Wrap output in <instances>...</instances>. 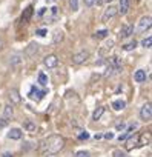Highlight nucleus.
Returning <instances> with one entry per match:
<instances>
[{
    "label": "nucleus",
    "instance_id": "f257e3e1",
    "mask_svg": "<svg viewBox=\"0 0 152 157\" xmlns=\"http://www.w3.org/2000/svg\"><path fill=\"white\" fill-rule=\"evenodd\" d=\"M65 146V139L61 136H57V134H52L49 136L46 140L42 142V146H40V151L43 155H52V154H57L63 149Z\"/></svg>",
    "mask_w": 152,
    "mask_h": 157
},
{
    "label": "nucleus",
    "instance_id": "f03ea898",
    "mask_svg": "<svg viewBox=\"0 0 152 157\" xmlns=\"http://www.w3.org/2000/svg\"><path fill=\"white\" fill-rule=\"evenodd\" d=\"M140 119H141L143 122H149V120L152 119V105H150V102H147V103H144V105L141 106Z\"/></svg>",
    "mask_w": 152,
    "mask_h": 157
},
{
    "label": "nucleus",
    "instance_id": "7ed1b4c3",
    "mask_svg": "<svg viewBox=\"0 0 152 157\" xmlns=\"http://www.w3.org/2000/svg\"><path fill=\"white\" fill-rule=\"evenodd\" d=\"M88 59H89V51L82 49V51L75 52V54L72 56V63H75V65H82V63H85Z\"/></svg>",
    "mask_w": 152,
    "mask_h": 157
},
{
    "label": "nucleus",
    "instance_id": "20e7f679",
    "mask_svg": "<svg viewBox=\"0 0 152 157\" xmlns=\"http://www.w3.org/2000/svg\"><path fill=\"white\" fill-rule=\"evenodd\" d=\"M117 6H114V5H109L106 10H105V13H103V16H102V22H105V23H108L111 19H114L115 16H117Z\"/></svg>",
    "mask_w": 152,
    "mask_h": 157
},
{
    "label": "nucleus",
    "instance_id": "39448f33",
    "mask_svg": "<svg viewBox=\"0 0 152 157\" xmlns=\"http://www.w3.org/2000/svg\"><path fill=\"white\" fill-rule=\"evenodd\" d=\"M29 99L31 100H35V102H40L45 96H46V91L45 90H39V88H35V86H32L31 88V91H29Z\"/></svg>",
    "mask_w": 152,
    "mask_h": 157
},
{
    "label": "nucleus",
    "instance_id": "423d86ee",
    "mask_svg": "<svg viewBox=\"0 0 152 157\" xmlns=\"http://www.w3.org/2000/svg\"><path fill=\"white\" fill-rule=\"evenodd\" d=\"M150 22H152V19H150V16H144V17H141V19H140V22H138V26H137V31H140V33H143V31H146V29H149V28H150Z\"/></svg>",
    "mask_w": 152,
    "mask_h": 157
},
{
    "label": "nucleus",
    "instance_id": "0eeeda50",
    "mask_svg": "<svg viewBox=\"0 0 152 157\" xmlns=\"http://www.w3.org/2000/svg\"><path fill=\"white\" fill-rule=\"evenodd\" d=\"M43 63H45V66H46V68L52 69V68H55V66L58 65V59H57V56H55V54H49V56H46V57H45Z\"/></svg>",
    "mask_w": 152,
    "mask_h": 157
},
{
    "label": "nucleus",
    "instance_id": "6e6552de",
    "mask_svg": "<svg viewBox=\"0 0 152 157\" xmlns=\"http://www.w3.org/2000/svg\"><path fill=\"white\" fill-rule=\"evenodd\" d=\"M8 97H9V100H11V103H14V105H19V103L22 102V97H20V93H19V90H16V88H13V90H9V93H8Z\"/></svg>",
    "mask_w": 152,
    "mask_h": 157
},
{
    "label": "nucleus",
    "instance_id": "1a4fd4ad",
    "mask_svg": "<svg viewBox=\"0 0 152 157\" xmlns=\"http://www.w3.org/2000/svg\"><path fill=\"white\" fill-rule=\"evenodd\" d=\"M132 34H134V28H132V25L126 23V25L121 26V29H120V37H121V39H128V37H131Z\"/></svg>",
    "mask_w": 152,
    "mask_h": 157
},
{
    "label": "nucleus",
    "instance_id": "9d476101",
    "mask_svg": "<svg viewBox=\"0 0 152 157\" xmlns=\"http://www.w3.org/2000/svg\"><path fill=\"white\" fill-rule=\"evenodd\" d=\"M109 65L114 68V71H115V72H121V69H123V66H121V62H120V59H118L117 56H112V57H111V60H109Z\"/></svg>",
    "mask_w": 152,
    "mask_h": 157
},
{
    "label": "nucleus",
    "instance_id": "9b49d317",
    "mask_svg": "<svg viewBox=\"0 0 152 157\" xmlns=\"http://www.w3.org/2000/svg\"><path fill=\"white\" fill-rule=\"evenodd\" d=\"M150 143V134L149 132H143V134H138V145L137 146H146Z\"/></svg>",
    "mask_w": 152,
    "mask_h": 157
},
{
    "label": "nucleus",
    "instance_id": "f8f14e48",
    "mask_svg": "<svg viewBox=\"0 0 152 157\" xmlns=\"http://www.w3.org/2000/svg\"><path fill=\"white\" fill-rule=\"evenodd\" d=\"M32 14H34V8L29 5L28 8H25V11H23V14H22V22H23V23H28V22L31 20Z\"/></svg>",
    "mask_w": 152,
    "mask_h": 157
},
{
    "label": "nucleus",
    "instance_id": "ddd939ff",
    "mask_svg": "<svg viewBox=\"0 0 152 157\" xmlns=\"http://www.w3.org/2000/svg\"><path fill=\"white\" fill-rule=\"evenodd\" d=\"M22 136H23V131H22L20 128H13V129L8 132V137L13 139V140H20Z\"/></svg>",
    "mask_w": 152,
    "mask_h": 157
},
{
    "label": "nucleus",
    "instance_id": "4468645a",
    "mask_svg": "<svg viewBox=\"0 0 152 157\" xmlns=\"http://www.w3.org/2000/svg\"><path fill=\"white\" fill-rule=\"evenodd\" d=\"M137 145H138V134H134L132 137L128 139V142H126V149L131 151V149H134Z\"/></svg>",
    "mask_w": 152,
    "mask_h": 157
},
{
    "label": "nucleus",
    "instance_id": "2eb2a0df",
    "mask_svg": "<svg viewBox=\"0 0 152 157\" xmlns=\"http://www.w3.org/2000/svg\"><path fill=\"white\" fill-rule=\"evenodd\" d=\"M146 71L144 69H138V71H135V74H134V80L135 82H138V83H141V82H146Z\"/></svg>",
    "mask_w": 152,
    "mask_h": 157
},
{
    "label": "nucleus",
    "instance_id": "dca6fc26",
    "mask_svg": "<svg viewBox=\"0 0 152 157\" xmlns=\"http://www.w3.org/2000/svg\"><path fill=\"white\" fill-rule=\"evenodd\" d=\"M128 10H129V0H120V3H118V8H117V11H118L121 16H124V14L128 13Z\"/></svg>",
    "mask_w": 152,
    "mask_h": 157
},
{
    "label": "nucleus",
    "instance_id": "f3484780",
    "mask_svg": "<svg viewBox=\"0 0 152 157\" xmlns=\"http://www.w3.org/2000/svg\"><path fill=\"white\" fill-rule=\"evenodd\" d=\"M37 51H39V45L37 43H31V45H28V48H26V56L28 57H32L34 54H37Z\"/></svg>",
    "mask_w": 152,
    "mask_h": 157
},
{
    "label": "nucleus",
    "instance_id": "a211bd4d",
    "mask_svg": "<svg viewBox=\"0 0 152 157\" xmlns=\"http://www.w3.org/2000/svg\"><path fill=\"white\" fill-rule=\"evenodd\" d=\"M9 63H11V66L20 65V63H22V56H20V54H13V56L9 57Z\"/></svg>",
    "mask_w": 152,
    "mask_h": 157
},
{
    "label": "nucleus",
    "instance_id": "6ab92c4d",
    "mask_svg": "<svg viewBox=\"0 0 152 157\" xmlns=\"http://www.w3.org/2000/svg\"><path fill=\"white\" fill-rule=\"evenodd\" d=\"M112 108H114L115 111H121V109L126 108V102L121 100V99H120V100H115V102L112 103Z\"/></svg>",
    "mask_w": 152,
    "mask_h": 157
},
{
    "label": "nucleus",
    "instance_id": "aec40b11",
    "mask_svg": "<svg viewBox=\"0 0 152 157\" xmlns=\"http://www.w3.org/2000/svg\"><path fill=\"white\" fill-rule=\"evenodd\" d=\"M13 114H14L13 106H11V105H5V108H3V117H5V119H11Z\"/></svg>",
    "mask_w": 152,
    "mask_h": 157
},
{
    "label": "nucleus",
    "instance_id": "412c9836",
    "mask_svg": "<svg viewBox=\"0 0 152 157\" xmlns=\"http://www.w3.org/2000/svg\"><path fill=\"white\" fill-rule=\"evenodd\" d=\"M23 128H25L28 132H35V123L31 122V120H26V122L23 123Z\"/></svg>",
    "mask_w": 152,
    "mask_h": 157
},
{
    "label": "nucleus",
    "instance_id": "4be33fe9",
    "mask_svg": "<svg viewBox=\"0 0 152 157\" xmlns=\"http://www.w3.org/2000/svg\"><path fill=\"white\" fill-rule=\"evenodd\" d=\"M103 113H105V108H103V106H98V108L94 111V114H92V119H94V120H100V117L103 116Z\"/></svg>",
    "mask_w": 152,
    "mask_h": 157
},
{
    "label": "nucleus",
    "instance_id": "5701e85b",
    "mask_svg": "<svg viewBox=\"0 0 152 157\" xmlns=\"http://www.w3.org/2000/svg\"><path fill=\"white\" fill-rule=\"evenodd\" d=\"M63 37H65V36H63L61 31H55V33H54V39H52V42L57 45V43H60V42L63 40Z\"/></svg>",
    "mask_w": 152,
    "mask_h": 157
},
{
    "label": "nucleus",
    "instance_id": "b1692460",
    "mask_svg": "<svg viewBox=\"0 0 152 157\" xmlns=\"http://www.w3.org/2000/svg\"><path fill=\"white\" fill-rule=\"evenodd\" d=\"M39 83L42 86H46L48 85V77L45 75V72H39Z\"/></svg>",
    "mask_w": 152,
    "mask_h": 157
},
{
    "label": "nucleus",
    "instance_id": "393cba45",
    "mask_svg": "<svg viewBox=\"0 0 152 157\" xmlns=\"http://www.w3.org/2000/svg\"><path fill=\"white\" fill-rule=\"evenodd\" d=\"M106 36H108V29H100V31H97L95 34H94V39H106Z\"/></svg>",
    "mask_w": 152,
    "mask_h": 157
},
{
    "label": "nucleus",
    "instance_id": "a878e982",
    "mask_svg": "<svg viewBox=\"0 0 152 157\" xmlns=\"http://www.w3.org/2000/svg\"><path fill=\"white\" fill-rule=\"evenodd\" d=\"M121 48H123L124 51H132V49H135V48H137V42H135V40H132V42H129V43L123 45Z\"/></svg>",
    "mask_w": 152,
    "mask_h": 157
},
{
    "label": "nucleus",
    "instance_id": "bb28decb",
    "mask_svg": "<svg viewBox=\"0 0 152 157\" xmlns=\"http://www.w3.org/2000/svg\"><path fill=\"white\" fill-rule=\"evenodd\" d=\"M112 157H126V152L121 149H114L112 151Z\"/></svg>",
    "mask_w": 152,
    "mask_h": 157
},
{
    "label": "nucleus",
    "instance_id": "cd10ccee",
    "mask_svg": "<svg viewBox=\"0 0 152 157\" xmlns=\"http://www.w3.org/2000/svg\"><path fill=\"white\" fill-rule=\"evenodd\" d=\"M69 6L72 11H77L79 10V0H69Z\"/></svg>",
    "mask_w": 152,
    "mask_h": 157
},
{
    "label": "nucleus",
    "instance_id": "c85d7f7f",
    "mask_svg": "<svg viewBox=\"0 0 152 157\" xmlns=\"http://www.w3.org/2000/svg\"><path fill=\"white\" fill-rule=\"evenodd\" d=\"M141 45L144 46V48H150V45H152V37L149 36V37H146L143 42H141Z\"/></svg>",
    "mask_w": 152,
    "mask_h": 157
},
{
    "label": "nucleus",
    "instance_id": "c756f323",
    "mask_svg": "<svg viewBox=\"0 0 152 157\" xmlns=\"http://www.w3.org/2000/svg\"><path fill=\"white\" fill-rule=\"evenodd\" d=\"M77 137H79V140H86V139H89V134H88V131H80Z\"/></svg>",
    "mask_w": 152,
    "mask_h": 157
},
{
    "label": "nucleus",
    "instance_id": "7c9ffc66",
    "mask_svg": "<svg viewBox=\"0 0 152 157\" xmlns=\"http://www.w3.org/2000/svg\"><path fill=\"white\" fill-rule=\"evenodd\" d=\"M112 46H114V40H106V42H105V45H103V49L109 51Z\"/></svg>",
    "mask_w": 152,
    "mask_h": 157
},
{
    "label": "nucleus",
    "instance_id": "2f4dec72",
    "mask_svg": "<svg viewBox=\"0 0 152 157\" xmlns=\"http://www.w3.org/2000/svg\"><path fill=\"white\" fill-rule=\"evenodd\" d=\"M114 74V68L111 66V65H108L106 66V72H105V77H111Z\"/></svg>",
    "mask_w": 152,
    "mask_h": 157
},
{
    "label": "nucleus",
    "instance_id": "473e14b6",
    "mask_svg": "<svg viewBox=\"0 0 152 157\" xmlns=\"http://www.w3.org/2000/svg\"><path fill=\"white\" fill-rule=\"evenodd\" d=\"M75 157H91V154H89V151H79L75 154Z\"/></svg>",
    "mask_w": 152,
    "mask_h": 157
},
{
    "label": "nucleus",
    "instance_id": "72a5a7b5",
    "mask_svg": "<svg viewBox=\"0 0 152 157\" xmlns=\"http://www.w3.org/2000/svg\"><path fill=\"white\" fill-rule=\"evenodd\" d=\"M35 34H37L39 37H45V36L48 34V31H46V29L43 28V29H37V31H35Z\"/></svg>",
    "mask_w": 152,
    "mask_h": 157
},
{
    "label": "nucleus",
    "instance_id": "f704fd0d",
    "mask_svg": "<svg viewBox=\"0 0 152 157\" xmlns=\"http://www.w3.org/2000/svg\"><path fill=\"white\" fill-rule=\"evenodd\" d=\"M137 128H138V125H137V123H132V125H129V128H128L126 131H128V132L131 134V132H132L134 129H137Z\"/></svg>",
    "mask_w": 152,
    "mask_h": 157
},
{
    "label": "nucleus",
    "instance_id": "c9c22d12",
    "mask_svg": "<svg viewBox=\"0 0 152 157\" xmlns=\"http://www.w3.org/2000/svg\"><path fill=\"white\" fill-rule=\"evenodd\" d=\"M128 137H129V132H128V131H126V132H124V134H120V136H118V140H120V142H121V140H126V139H128Z\"/></svg>",
    "mask_w": 152,
    "mask_h": 157
},
{
    "label": "nucleus",
    "instance_id": "e433bc0d",
    "mask_svg": "<svg viewBox=\"0 0 152 157\" xmlns=\"http://www.w3.org/2000/svg\"><path fill=\"white\" fill-rule=\"evenodd\" d=\"M103 137H105V139H108V140H111V139H114V134H112V132H105V134H103Z\"/></svg>",
    "mask_w": 152,
    "mask_h": 157
},
{
    "label": "nucleus",
    "instance_id": "4c0bfd02",
    "mask_svg": "<svg viewBox=\"0 0 152 157\" xmlns=\"http://www.w3.org/2000/svg\"><path fill=\"white\" fill-rule=\"evenodd\" d=\"M83 2H85L86 6H92V5L95 3V0H83Z\"/></svg>",
    "mask_w": 152,
    "mask_h": 157
},
{
    "label": "nucleus",
    "instance_id": "58836bf2",
    "mask_svg": "<svg viewBox=\"0 0 152 157\" xmlns=\"http://www.w3.org/2000/svg\"><path fill=\"white\" fill-rule=\"evenodd\" d=\"M115 128H117L118 131H121V129H124V128H126V125H124V123H118V125H117Z\"/></svg>",
    "mask_w": 152,
    "mask_h": 157
},
{
    "label": "nucleus",
    "instance_id": "ea45409f",
    "mask_svg": "<svg viewBox=\"0 0 152 157\" xmlns=\"http://www.w3.org/2000/svg\"><path fill=\"white\" fill-rule=\"evenodd\" d=\"M45 13H46V8H42V10H40V11H39V14H40V16H43V14H45Z\"/></svg>",
    "mask_w": 152,
    "mask_h": 157
},
{
    "label": "nucleus",
    "instance_id": "a19ab883",
    "mask_svg": "<svg viewBox=\"0 0 152 157\" xmlns=\"http://www.w3.org/2000/svg\"><path fill=\"white\" fill-rule=\"evenodd\" d=\"M94 137H95V140H98V139H102V137H103V136H102V134H95V136H94Z\"/></svg>",
    "mask_w": 152,
    "mask_h": 157
},
{
    "label": "nucleus",
    "instance_id": "79ce46f5",
    "mask_svg": "<svg viewBox=\"0 0 152 157\" xmlns=\"http://www.w3.org/2000/svg\"><path fill=\"white\" fill-rule=\"evenodd\" d=\"M3 157H13V154H11V152H5Z\"/></svg>",
    "mask_w": 152,
    "mask_h": 157
},
{
    "label": "nucleus",
    "instance_id": "37998d69",
    "mask_svg": "<svg viewBox=\"0 0 152 157\" xmlns=\"http://www.w3.org/2000/svg\"><path fill=\"white\" fill-rule=\"evenodd\" d=\"M2 48H3V42H2V39H0V51H2Z\"/></svg>",
    "mask_w": 152,
    "mask_h": 157
},
{
    "label": "nucleus",
    "instance_id": "c03bdc74",
    "mask_svg": "<svg viewBox=\"0 0 152 157\" xmlns=\"http://www.w3.org/2000/svg\"><path fill=\"white\" fill-rule=\"evenodd\" d=\"M55 0H46V3H54Z\"/></svg>",
    "mask_w": 152,
    "mask_h": 157
},
{
    "label": "nucleus",
    "instance_id": "a18cd8bd",
    "mask_svg": "<svg viewBox=\"0 0 152 157\" xmlns=\"http://www.w3.org/2000/svg\"><path fill=\"white\" fill-rule=\"evenodd\" d=\"M103 2H109V0H100V2H98V3H103Z\"/></svg>",
    "mask_w": 152,
    "mask_h": 157
}]
</instances>
